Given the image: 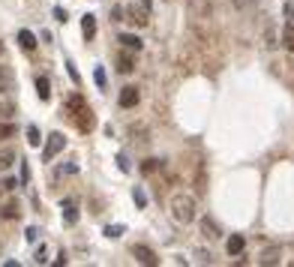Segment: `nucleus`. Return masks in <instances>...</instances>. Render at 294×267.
Masks as SVG:
<instances>
[{"mask_svg": "<svg viewBox=\"0 0 294 267\" xmlns=\"http://www.w3.org/2000/svg\"><path fill=\"white\" fill-rule=\"evenodd\" d=\"M171 216L180 222V225H189L195 219V198L192 195H171V204H168Z\"/></svg>", "mask_w": 294, "mask_h": 267, "instance_id": "obj_1", "label": "nucleus"}, {"mask_svg": "<svg viewBox=\"0 0 294 267\" xmlns=\"http://www.w3.org/2000/svg\"><path fill=\"white\" fill-rule=\"evenodd\" d=\"M123 12H126V21L132 27H147V21H150V0H135Z\"/></svg>", "mask_w": 294, "mask_h": 267, "instance_id": "obj_2", "label": "nucleus"}, {"mask_svg": "<svg viewBox=\"0 0 294 267\" xmlns=\"http://www.w3.org/2000/svg\"><path fill=\"white\" fill-rule=\"evenodd\" d=\"M63 147H66V135H63V132H51V135H48V144H45V150H42V159L51 162Z\"/></svg>", "mask_w": 294, "mask_h": 267, "instance_id": "obj_3", "label": "nucleus"}, {"mask_svg": "<svg viewBox=\"0 0 294 267\" xmlns=\"http://www.w3.org/2000/svg\"><path fill=\"white\" fill-rule=\"evenodd\" d=\"M72 123H78L81 129H93V117H90V108L84 105V99L78 96V111H72Z\"/></svg>", "mask_w": 294, "mask_h": 267, "instance_id": "obj_4", "label": "nucleus"}, {"mask_svg": "<svg viewBox=\"0 0 294 267\" xmlns=\"http://www.w3.org/2000/svg\"><path fill=\"white\" fill-rule=\"evenodd\" d=\"M279 42H282L285 51L294 54V15H288V21H285V27H282V36H279Z\"/></svg>", "mask_w": 294, "mask_h": 267, "instance_id": "obj_5", "label": "nucleus"}, {"mask_svg": "<svg viewBox=\"0 0 294 267\" xmlns=\"http://www.w3.org/2000/svg\"><path fill=\"white\" fill-rule=\"evenodd\" d=\"M132 255H135L141 264H150V267H153V264H159L156 252H153V249H147V246H141V243H135V246H132Z\"/></svg>", "mask_w": 294, "mask_h": 267, "instance_id": "obj_6", "label": "nucleus"}, {"mask_svg": "<svg viewBox=\"0 0 294 267\" xmlns=\"http://www.w3.org/2000/svg\"><path fill=\"white\" fill-rule=\"evenodd\" d=\"M138 102H141L138 87H132V84H129V87H123V90H120V105H123V108H135Z\"/></svg>", "mask_w": 294, "mask_h": 267, "instance_id": "obj_7", "label": "nucleus"}, {"mask_svg": "<svg viewBox=\"0 0 294 267\" xmlns=\"http://www.w3.org/2000/svg\"><path fill=\"white\" fill-rule=\"evenodd\" d=\"M201 234H204L207 240H219V234H222V231H219V225L213 222V216H201Z\"/></svg>", "mask_w": 294, "mask_h": 267, "instance_id": "obj_8", "label": "nucleus"}, {"mask_svg": "<svg viewBox=\"0 0 294 267\" xmlns=\"http://www.w3.org/2000/svg\"><path fill=\"white\" fill-rule=\"evenodd\" d=\"M81 33H84V39H87V42L96 36V15H93V12L81 15Z\"/></svg>", "mask_w": 294, "mask_h": 267, "instance_id": "obj_9", "label": "nucleus"}, {"mask_svg": "<svg viewBox=\"0 0 294 267\" xmlns=\"http://www.w3.org/2000/svg\"><path fill=\"white\" fill-rule=\"evenodd\" d=\"M243 246H246L243 234H231V237L225 240V252H228V255H240V252H243Z\"/></svg>", "mask_w": 294, "mask_h": 267, "instance_id": "obj_10", "label": "nucleus"}, {"mask_svg": "<svg viewBox=\"0 0 294 267\" xmlns=\"http://www.w3.org/2000/svg\"><path fill=\"white\" fill-rule=\"evenodd\" d=\"M18 213H21V204L15 198H9L3 207H0V216H3V219H18Z\"/></svg>", "mask_w": 294, "mask_h": 267, "instance_id": "obj_11", "label": "nucleus"}, {"mask_svg": "<svg viewBox=\"0 0 294 267\" xmlns=\"http://www.w3.org/2000/svg\"><path fill=\"white\" fill-rule=\"evenodd\" d=\"M18 45H21L24 51H33V48H36V36H33L30 30H21V33H18Z\"/></svg>", "mask_w": 294, "mask_h": 267, "instance_id": "obj_12", "label": "nucleus"}, {"mask_svg": "<svg viewBox=\"0 0 294 267\" xmlns=\"http://www.w3.org/2000/svg\"><path fill=\"white\" fill-rule=\"evenodd\" d=\"M12 165H15V150H12V147H3V150H0V168L6 171V168H12Z\"/></svg>", "mask_w": 294, "mask_h": 267, "instance_id": "obj_13", "label": "nucleus"}, {"mask_svg": "<svg viewBox=\"0 0 294 267\" xmlns=\"http://www.w3.org/2000/svg\"><path fill=\"white\" fill-rule=\"evenodd\" d=\"M117 42H120L123 48H132V51H138V48H141V39H138V36H132V33H123Z\"/></svg>", "mask_w": 294, "mask_h": 267, "instance_id": "obj_14", "label": "nucleus"}, {"mask_svg": "<svg viewBox=\"0 0 294 267\" xmlns=\"http://www.w3.org/2000/svg\"><path fill=\"white\" fill-rule=\"evenodd\" d=\"M9 87H12V78H9V72L0 66V96L3 93H9Z\"/></svg>", "mask_w": 294, "mask_h": 267, "instance_id": "obj_15", "label": "nucleus"}, {"mask_svg": "<svg viewBox=\"0 0 294 267\" xmlns=\"http://www.w3.org/2000/svg\"><path fill=\"white\" fill-rule=\"evenodd\" d=\"M276 261H279V249L276 246H270V249L261 252V264H276Z\"/></svg>", "mask_w": 294, "mask_h": 267, "instance_id": "obj_16", "label": "nucleus"}, {"mask_svg": "<svg viewBox=\"0 0 294 267\" xmlns=\"http://www.w3.org/2000/svg\"><path fill=\"white\" fill-rule=\"evenodd\" d=\"M36 90H39V99H48V96H51V84H48V78H36Z\"/></svg>", "mask_w": 294, "mask_h": 267, "instance_id": "obj_17", "label": "nucleus"}, {"mask_svg": "<svg viewBox=\"0 0 294 267\" xmlns=\"http://www.w3.org/2000/svg\"><path fill=\"white\" fill-rule=\"evenodd\" d=\"M63 210H66V213H63V219H66V222H75V219H78V207L72 204V201H66V204H63Z\"/></svg>", "mask_w": 294, "mask_h": 267, "instance_id": "obj_18", "label": "nucleus"}, {"mask_svg": "<svg viewBox=\"0 0 294 267\" xmlns=\"http://www.w3.org/2000/svg\"><path fill=\"white\" fill-rule=\"evenodd\" d=\"M27 144H33V147H39V144H42L39 129H36V126H27Z\"/></svg>", "mask_w": 294, "mask_h": 267, "instance_id": "obj_19", "label": "nucleus"}, {"mask_svg": "<svg viewBox=\"0 0 294 267\" xmlns=\"http://www.w3.org/2000/svg\"><path fill=\"white\" fill-rule=\"evenodd\" d=\"M132 69H135V63H132L129 57H123V54H120V57H117V72L123 75V72H132Z\"/></svg>", "mask_w": 294, "mask_h": 267, "instance_id": "obj_20", "label": "nucleus"}, {"mask_svg": "<svg viewBox=\"0 0 294 267\" xmlns=\"http://www.w3.org/2000/svg\"><path fill=\"white\" fill-rule=\"evenodd\" d=\"M93 81L99 84V90L105 87V81H108V78H105V69H102V66H96V72H93Z\"/></svg>", "mask_w": 294, "mask_h": 267, "instance_id": "obj_21", "label": "nucleus"}, {"mask_svg": "<svg viewBox=\"0 0 294 267\" xmlns=\"http://www.w3.org/2000/svg\"><path fill=\"white\" fill-rule=\"evenodd\" d=\"M123 234V225H108L105 228V237H120Z\"/></svg>", "mask_w": 294, "mask_h": 267, "instance_id": "obj_22", "label": "nucleus"}, {"mask_svg": "<svg viewBox=\"0 0 294 267\" xmlns=\"http://www.w3.org/2000/svg\"><path fill=\"white\" fill-rule=\"evenodd\" d=\"M9 135H15V126L12 123H0V138H9Z\"/></svg>", "mask_w": 294, "mask_h": 267, "instance_id": "obj_23", "label": "nucleus"}, {"mask_svg": "<svg viewBox=\"0 0 294 267\" xmlns=\"http://www.w3.org/2000/svg\"><path fill=\"white\" fill-rule=\"evenodd\" d=\"M141 171H144V174L156 171V159H144V162H141Z\"/></svg>", "mask_w": 294, "mask_h": 267, "instance_id": "obj_24", "label": "nucleus"}, {"mask_svg": "<svg viewBox=\"0 0 294 267\" xmlns=\"http://www.w3.org/2000/svg\"><path fill=\"white\" fill-rule=\"evenodd\" d=\"M255 3H258V0H234V6H237V9H252Z\"/></svg>", "mask_w": 294, "mask_h": 267, "instance_id": "obj_25", "label": "nucleus"}, {"mask_svg": "<svg viewBox=\"0 0 294 267\" xmlns=\"http://www.w3.org/2000/svg\"><path fill=\"white\" fill-rule=\"evenodd\" d=\"M24 237H27V243H36V237H39V228H27Z\"/></svg>", "mask_w": 294, "mask_h": 267, "instance_id": "obj_26", "label": "nucleus"}, {"mask_svg": "<svg viewBox=\"0 0 294 267\" xmlns=\"http://www.w3.org/2000/svg\"><path fill=\"white\" fill-rule=\"evenodd\" d=\"M195 258H198V261H201V264H210V261H213V258H210V252H207V249H198V252H195Z\"/></svg>", "mask_w": 294, "mask_h": 267, "instance_id": "obj_27", "label": "nucleus"}, {"mask_svg": "<svg viewBox=\"0 0 294 267\" xmlns=\"http://www.w3.org/2000/svg\"><path fill=\"white\" fill-rule=\"evenodd\" d=\"M12 108H15V105H12L9 99H6V102H0V114H3V117H9V114H12Z\"/></svg>", "mask_w": 294, "mask_h": 267, "instance_id": "obj_28", "label": "nucleus"}, {"mask_svg": "<svg viewBox=\"0 0 294 267\" xmlns=\"http://www.w3.org/2000/svg\"><path fill=\"white\" fill-rule=\"evenodd\" d=\"M264 42H267V48H273V45H276V36H273V30H270V27L264 30Z\"/></svg>", "mask_w": 294, "mask_h": 267, "instance_id": "obj_29", "label": "nucleus"}, {"mask_svg": "<svg viewBox=\"0 0 294 267\" xmlns=\"http://www.w3.org/2000/svg\"><path fill=\"white\" fill-rule=\"evenodd\" d=\"M75 171H78V162H75V159L63 165V174H75Z\"/></svg>", "mask_w": 294, "mask_h": 267, "instance_id": "obj_30", "label": "nucleus"}, {"mask_svg": "<svg viewBox=\"0 0 294 267\" xmlns=\"http://www.w3.org/2000/svg\"><path fill=\"white\" fill-rule=\"evenodd\" d=\"M135 204H138V207H144V204H147V195L141 192V189H135Z\"/></svg>", "mask_w": 294, "mask_h": 267, "instance_id": "obj_31", "label": "nucleus"}, {"mask_svg": "<svg viewBox=\"0 0 294 267\" xmlns=\"http://www.w3.org/2000/svg\"><path fill=\"white\" fill-rule=\"evenodd\" d=\"M36 261H39V264H45V261H48V252H45L42 246H39V249H36Z\"/></svg>", "mask_w": 294, "mask_h": 267, "instance_id": "obj_32", "label": "nucleus"}, {"mask_svg": "<svg viewBox=\"0 0 294 267\" xmlns=\"http://www.w3.org/2000/svg\"><path fill=\"white\" fill-rule=\"evenodd\" d=\"M66 66H69V75H72V81H75V84H78L81 78H78V69H75V63H66Z\"/></svg>", "mask_w": 294, "mask_h": 267, "instance_id": "obj_33", "label": "nucleus"}, {"mask_svg": "<svg viewBox=\"0 0 294 267\" xmlns=\"http://www.w3.org/2000/svg\"><path fill=\"white\" fill-rule=\"evenodd\" d=\"M117 165H120V168H123V171H129V168H132V165H129V159H126V156H123V153H120V156H117Z\"/></svg>", "mask_w": 294, "mask_h": 267, "instance_id": "obj_34", "label": "nucleus"}, {"mask_svg": "<svg viewBox=\"0 0 294 267\" xmlns=\"http://www.w3.org/2000/svg\"><path fill=\"white\" fill-rule=\"evenodd\" d=\"M0 54H3V42H0Z\"/></svg>", "mask_w": 294, "mask_h": 267, "instance_id": "obj_35", "label": "nucleus"}]
</instances>
